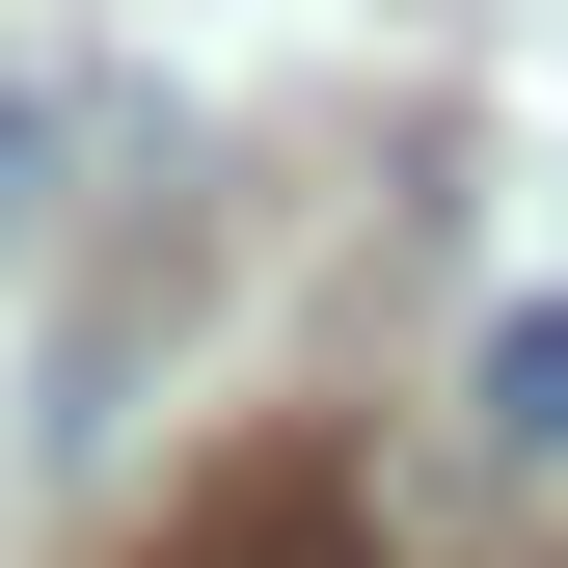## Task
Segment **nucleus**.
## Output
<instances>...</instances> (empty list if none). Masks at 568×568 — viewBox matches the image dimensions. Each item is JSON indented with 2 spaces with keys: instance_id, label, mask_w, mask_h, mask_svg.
Here are the masks:
<instances>
[{
  "instance_id": "f03ea898",
  "label": "nucleus",
  "mask_w": 568,
  "mask_h": 568,
  "mask_svg": "<svg viewBox=\"0 0 568 568\" xmlns=\"http://www.w3.org/2000/svg\"><path fill=\"white\" fill-rule=\"evenodd\" d=\"M487 434H515V460H568V298H515V325H487Z\"/></svg>"
},
{
  "instance_id": "f257e3e1",
  "label": "nucleus",
  "mask_w": 568,
  "mask_h": 568,
  "mask_svg": "<svg viewBox=\"0 0 568 568\" xmlns=\"http://www.w3.org/2000/svg\"><path fill=\"white\" fill-rule=\"evenodd\" d=\"M190 568H379V541H352V487H325V460H244Z\"/></svg>"
}]
</instances>
